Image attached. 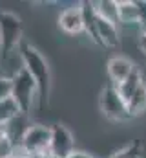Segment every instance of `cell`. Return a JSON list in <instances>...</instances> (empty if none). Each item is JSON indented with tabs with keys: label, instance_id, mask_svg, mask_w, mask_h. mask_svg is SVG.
Here are the masks:
<instances>
[{
	"label": "cell",
	"instance_id": "cell-1",
	"mask_svg": "<svg viewBox=\"0 0 146 158\" xmlns=\"http://www.w3.org/2000/svg\"><path fill=\"white\" fill-rule=\"evenodd\" d=\"M20 59H22V66L31 74V77L36 83V90H38V98L44 103L48 99L49 94V86H51V76H49V66L48 61L42 57V53L36 50L35 46L22 42L20 46Z\"/></svg>",
	"mask_w": 146,
	"mask_h": 158
},
{
	"label": "cell",
	"instance_id": "cell-2",
	"mask_svg": "<svg viewBox=\"0 0 146 158\" xmlns=\"http://www.w3.org/2000/svg\"><path fill=\"white\" fill-rule=\"evenodd\" d=\"M22 46V22L15 13L0 11V55L7 59Z\"/></svg>",
	"mask_w": 146,
	"mask_h": 158
},
{
	"label": "cell",
	"instance_id": "cell-3",
	"mask_svg": "<svg viewBox=\"0 0 146 158\" xmlns=\"http://www.w3.org/2000/svg\"><path fill=\"white\" fill-rule=\"evenodd\" d=\"M11 83H13V96H11L13 101L18 105V109H20L22 114H28L31 110L35 96H38L35 79L31 77V74L24 66H20L11 76Z\"/></svg>",
	"mask_w": 146,
	"mask_h": 158
},
{
	"label": "cell",
	"instance_id": "cell-4",
	"mask_svg": "<svg viewBox=\"0 0 146 158\" xmlns=\"http://www.w3.org/2000/svg\"><path fill=\"white\" fill-rule=\"evenodd\" d=\"M49 143H51V127L46 125H29L22 136L20 147L35 158L49 156Z\"/></svg>",
	"mask_w": 146,
	"mask_h": 158
},
{
	"label": "cell",
	"instance_id": "cell-5",
	"mask_svg": "<svg viewBox=\"0 0 146 158\" xmlns=\"http://www.w3.org/2000/svg\"><path fill=\"white\" fill-rule=\"evenodd\" d=\"M99 105H101V110H102L104 118H108L110 121L121 123V121H126V119L132 118L126 101L121 98L119 90L113 85H110V86H106L102 90L101 99H99Z\"/></svg>",
	"mask_w": 146,
	"mask_h": 158
},
{
	"label": "cell",
	"instance_id": "cell-6",
	"mask_svg": "<svg viewBox=\"0 0 146 158\" xmlns=\"http://www.w3.org/2000/svg\"><path fill=\"white\" fill-rule=\"evenodd\" d=\"M75 151V140L71 131L57 123L51 127V143H49V156L51 158H68Z\"/></svg>",
	"mask_w": 146,
	"mask_h": 158
},
{
	"label": "cell",
	"instance_id": "cell-7",
	"mask_svg": "<svg viewBox=\"0 0 146 158\" xmlns=\"http://www.w3.org/2000/svg\"><path fill=\"white\" fill-rule=\"evenodd\" d=\"M59 28L68 35H79L84 31V13L82 6H71L60 11L59 15Z\"/></svg>",
	"mask_w": 146,
	"mask_h": 158
},
{
	"label": "cell",
	"instance_id": "cell-8",
	"mask_svg": "<svg viewBox=\"0 0 146 158\" xmlns=\"http://www.w3.org/2000/svg\"><path fill=\"white\" fill-rule=\"evenodd\" d=\"M133 70H135L133 63L128 57H122V55L111 57L108 61V64H106V72H108L110 79H111V85H115V86L121 85V83H124L126 79L133 74Z\"/></svg>",
	"mask_w": 146,
	"mask_h": 158
},
{
	"label": "cell",
	"instance_id": "cell-9",
	"mask_svg": "<svg viewBox=\"0 0 146 158\" xmlns=\"http://www.w3.org/2000/svg\"><path fill=\"white\" fill-rule=\"evenodd\" d=\"M95 28H97V39L99 44L108 46V48H115L119 44V31H117V24H111L108 20L97 17L95 13Z\"/></svg>",
	"mask_w": 146,
	"mask_h": 158
},
{
	"label": "cell",
	"instance_id": "cell-10",
	"mask_svg": "<svg viewBox=\"0 0 146 158\" xmlns=\"http://www.w3.org/2000/svg\"><path fill=\"white\" fill-rule=\"evenodd\" d=\"M143 83H144V81H143V77H141V72H139V70L135 68V70H133V74H132L130 77L126 79L124 83H121V85H117V86L113 85V86H115V88L119 90L121 98H122V99L126 101V105H128L130 98H132V96H133V94L137 92V88H139V86H141Z\"/></svg>",
	"mask_w": 146,
	"mask_h": 158
},
{
	"label": "cell",
	"instance_id": "cell-11",
	"mask_svg": "<svg viewBox=\"0 0 146 158\" xmlns=\"http://www.w3.org/2000/svg\"><path fill=\"white\" fill-rule=\"evenodd\" d=\"M119 4V24H137L139 26V6L137 2H117Z\"/></svg>",
	"mask_w": 146,
	"mask_h": 158
},
{
	"label": "cell",
	"instance_id": "cell-12",
	"mask_svg": "<svg viewBox=\"0 0 146 158\" xmlns=\"http://www.w3.org/2000/svg\"><path fill=\"white\" fill-rule=\"evenodd\" d=\"M95 13L97 17L108 20L111 24H119V4L111 2V0H104V2H93Z\"/></svg>",
	"mask_w": 146,
	"mask_h": 158
},
{
	"label": "cell",
	"instance_id": "cell-13",
	"mask_svg": "<svg viewBox=\"0 0 146 158\" xmlns=\"http://www.w3.org/2000/svg\"><path fill=\"white\" fill-rule=\"evenodd\" d=\"M18 116H22L18 105L13 101V98L0 101V127H6L7 123H11L13 119H17Z\"/></svg>",
	"mask_w": 146,
	"mask_h": 158
},
{
	"label": "cell",
	"instance_id": "cell-14",
	"mask_svg": "<svg viewBox=\"0 0 146 158\" xmlns=\"http://www.w3.org/2000/svg\"><path fill=\"white\" fill-rule=\"evenodd\" d=\"M128 110H130L132 116H137V114H141V112L146 110V85L144 83H143V85L137 88V92L130 98V101H128Z\"/></svg>",
	"mask_w": 146,
	"mask_h": 158
},
{
	"label": "cell",
	"instance_id": "cell-15",
	"mask_svg": "<svg viewBox=\"0 0 146 158\" xmlns=\"http://www.w3.org/2000/svg\"><path fill=\"white\" fill-rule=\"evenodd\" d=\"M13 96V83L11 76H4L0 77V101H6Z\"/></svg>",
	"mask_w": 146,
	"mask_h": 158
},
{
	"label": "cell",
	"instance_id": "cell-16",
	"mask_svg": "<svg viewBox=\"0 0 146 158\" xmlns=\"http://www.w3.org/2000/svg\"><path fill=\"white\" fill-rule=\"evenodd\" d=\"M110 158H139V155H137V147L128 145V147H124V149L117 151L115 155H111Z\"/></svg>",
	"mask_w": 146,
	"mask_h": 158
},
{
	"label": "cell",
	"instance_id": "cell-17",
	"mask_svg": "<svg viewBox=\"0 0 146 158\" xmlns=\"http://www.w3.org/2000/svg\"><path fill=\"white\" fill-rule=\"evenodd\" d=\"M137 6H139V28L143 33H146V0L137 2Z\"/></svg>",
	"mask_w": 146,
	"mask_h": 158
},
{
	"label": "cell",
	"instance_id": "cell-18",
	"mask_svg": "<svg viewBox=\"0 0 146 158\" xmlns=\"http://www.w3.org/2000/svg\"><path fill=\"white\" fill-rule=\"evenodd\" d=\"M68 158H95V156H93V155H90V153H86V151H77V149H75Z\"/></svg>",
	"mask_w": 146,
	"mask_h": 158
},
{
	"label": "cell",
	"instance_id": "cell-19",
	"mask_svg": "<svg viewBox=\"0 0 146 158\" xmlns=\"http://www.w3.org/2000/svg\"><path fill=\"white\" fill-rule=\"evenodd\" d=\"M13 158H35V156H31V155H28L20 145L17 147V151H15V155H13Z\"/></svg>",
	"mask_w": 146,
	"mask_h": 158
},
{
	"label": "cell",
	"instance_id": "cell-20",
	"mask_svg": "<svg viewBox=\"0 0 146 158\" xmlns=\"http://www.w3.org/2000/svg\"><path fill=\"white\" fill-rule=\"evenodd\" d=\"M139 44H141V50H143V52L146 53V33H143V35H141V40H139Z\"/></svg>",
	"mask_w": 146,
	"mask_h": 158
},
{
	"label": "cell",
	"instance_id": "cell-21",
	"mask_svg": "<svg viewBox=\"0 0 146 158\" xmlns=\"http://www.w3.org/2000/svg\"><path fill=\"white\" fill-rule=\"evenodd\" d=\"M6 76V70H4V66H2V63H0V77H4Z\"/></svg>",
	"mask_w": 146,
	"mask_h": 158
},
{
	"label": "cell",
	"instance_id": "cell-22",
	"mask_svg": "<svg viewBox=\"0 0 146 158\" xmlns=\"http://www.w3.org/2000/svg\"><path fill=\"white\" fill-rule=\"evenodd\" d=\"M42 158H51V156H42Z\"/></svg>",
	"mask_w": 146,
	"mask_h": 158
}]
</instances>
